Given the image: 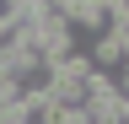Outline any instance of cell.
Here are the masks:
<instances>
[{"label":"cell","mask_w":129,"mask_h":124,"mask_svg":"<svg viewBox=\"0 0 129 124\" xmlns=\"http://www.w3.org/2000/svg\"><path fill=\"white\" fill-rule=\"evenodd\" d=\"M91 65L97 70H108V76H124V65H129V43H124V33L113 27V33H102V38H91Z\"/></svg>","instance_id":"obj_2"},{"label":"cell","mask_w":129,"mask_h":124,"mask_svg":"<svg viewBox=\"0 0 129 124\" xmlns=\"http://www.w3.org/2000/svg\"><path fill=\"white\" fill-rule=\"evenodd\" d=\"M38 49L48 65H59V59H70L75 54V27L70 22H43V33H38Z\"/></svg>","instance_id":"obj_3"},{"label":"cell","mask_w":129,"mask_h":124,"mask_svg":"<svg viewBox=\"0 0 129 124\" xmlns=\"http://www.w3.org/2000/svg\"><path fill=\"white\" fill-rule=\"evenodd\" d=\"M0 43H11V11L0 6Z\"/></svg>","instance_id":"obj_5"},{"label":"cell","mask_w":129,"mask_h":124,"mask_svg":"<svg viewBox=\"0 0 129 124\" xmlns=\"http://www.w3.org/2000/svg\"><path fill=\"white\" fill-rule=\"evenodd\" d=\"M113 6H118V0H70V27L102 38V33H113V22H118Z\"/></svg>","instance_id":"obj_1"},{"label":"cell","mask_w":129,"mask_h":124,"mask_svg":"<svg viewBox=\"0 0 129 124\" xmlns=\"http://www.w3.org/2000/svg\"><path fill=\"white\" fill-rule=\"evenodd\" d=\"M113 11H118V22H113V27H118V33H129V0H118Z\"/></svg>","instance_id":"obj_4"}]
</instances>
